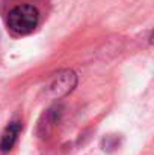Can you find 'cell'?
<instances>
[{"label": "cell", "instance_id": "cell-3", "mask_svg": "<svg viewBox=\"0 0 154 155\" xmlns=\"http://www.w3.org/2000/svg\"><path fill=\"white\" fill-rule=\"evenodd\" d=\"M20 131H21V122H18V120L11 122L3 130L2 137H0V152L5 154V152H9L14 148V145H15V142L18 139Z\"/></svg>", "mask_w": 154, "mask_h": 155}, {"label": "cell", "instance_id": "cell-1", "mask_svg": "<svg viewBox=\"0 0 154 155\" xmlns=\"http://www.w3.org/2000/svg\"><path fill=\"white\" fill-rule=\"evenodd\" d=\"M8 27L17 35H27L39 23V12L33 5H18L12 8L6 18Z\"/></svg>", "mask_w": 154, "mask_h": 155}, {"label": "cell", "instance_id": "cell-2", "mask_svg": "<svg viewBox=\"0 0 154 155\" xmlns=\"http://www.w3.org/2000/svg\"><path fill=\"white\" fill-rule=\"evenodd\" d=\"M77 84V77L73 71H59L53 75L47 86V94L51 98H62L68 95Z\"/></svg>", "mask_w": 154, "mask_h": 155}]
</instances>
